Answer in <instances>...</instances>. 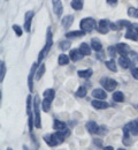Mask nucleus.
I'll return each instance as SVG.
<instances>
[{
    "label": "nucleus",
    "mask_w": 138,
    "mask_h": 150,
    "mask_svg": "<svg viewBox=\"0 0 138 150\" xmlns=\"http://www.w3.org/2000/svg\"><path fill=\"white\" fill-rule=\"evenodd\" d=\"M52 45H53V35H52L51 27H48L47 28V31H46V42H45V45L41 49V51L39 52V56H38V60H37L38 64H40L43 61V59L47 56V53L50 52Z\"/></svg>",
    "instance_id": "obj_1"
},
{
    "label": "nucleus",
    "mask_w": 138,
    "mask_h": 150,
    "mask_svg": "<svg viewBox=\"0 0 138 150\" xmlns=\"http://www.w3.org/2000/svg\"><path fill=\"white\" fill-rule=\"evenodd\" d=\"M97 20H95L93 18H84L79 22V29L83 30L85 34L92 33L95 29H97Z\"/></svg>",
    "instance_id": "obj_2"
},
{
    "label": "nucleus",
    "mask_w": 138,
    "mask_h": 150,
    "mask_svg": "<svg viewBox=\"0 0 138 150\" xmlns=\"http://www.w3.org/2000/svg\"><path fill=\"white\" fill-rule=\"evenodd\" d=\"M41 104L39 99V96L36 95L34 98V112H35V127L36 128H41V120H40V109L39 105Z\"/></svg>",
    "instance_id": "obj_3"
},
{
    "label": "nucleus",
    "mask_w": 138,
    "mask_h": 150,
    "mask_svg": "<svg viewBox=\"0 0 138 150\" xmlns=\"http://www.w3.org/2000/svg\"><path fill=\"white\" fill-rule=\"evenodd\" d=\"M100 84L106 91H114L118 86V83L114 79H111V77H107V76H104V77L100 79Z\"/></svg>",
    "instance_id": "obj_4"
},
{
    "label": "nucleus",
    "mask_w": 138,
    "mask_h": 150,
    "mask_svg": "<svg viewBox=\"0 0 138 150\" xmlns=\"http://www.w3.org/2000/svg\"><path fill=\"white\" fill-rule=\"evenodd\" d=\"M27 113H28V126H29V131L30 133H32L34 127H35V119L32 115V109H31V95H29L27 97Z\"/></svg>",
    "instance_id": "obj_5"
},
{
    "label": "nucleus",
    "mask_w": 138,
    "mask_h": 150,
    "mask_svg": "<svg viewBox=\"0 0 138 150\" xmlns=\"http://www.w3.org/2000/svg\"><path fill=\"white\" fill-rule=\"evenodd\" d=\"M123 134H128V135H138V120H134L129 124H127L123 127Z\"/></svg>",
    "instance_id": "obj_6"
},
{
    "label": "nucleus",
    "mask_w": 138,
    "mask_h": 150,
    "mask_svg": "<svg viewBox=\"0 0 138 150\" xmlns=\"http://www.w3.org/2000/svg\"><path fill=\"white\" fill-rule=\"evenodd\" d=\"M97 30H98V33H100L101 35H106V34H108L109 30H111V21H109L108 19L99 20Z\"/></svg>",
    "instance_id": "obj_7"
},
{
    "label": "nucleus",
    "mask_w": 138,
    "mask_h": 150,
    "mask_svg": "<svg viewBox=\"0 0 138 150\" xmlns=\"http://www.w3.org/2000/svg\"><path fill=\"white\" fill-rule=\"evenodd\" d=\"M34 16H35V12L34 11H27L25 12V14H24V24H23V29H24L25 33H30Z\"/></svg>",
    "instance_id": "obj_8"
},
{
    "label": "nucleus",
    "mask_w": 138,
    "mask_h": 150,
    "mask_svg": "<svg viewBox=\"0 0 138 150\" xmlns=\"http://www.w3.org/2000/svg\"><path fill=\"white\" fill-rule=\"evenodd\" d=\"M37 69H38V62H34L32 66H31L29 76H28V88H29L30 93L34 91V77L37 73Z\"/></svg>",
    "instance_id": "obj_9"
},
{
    "label": "nucleus",
    "mask_w": 138,
    "mask_h": 150,
    "mask_svg": "<svg viewBox=\"0 0 138 150\" xmlns=\"http://www.w3.org/2000/svg\"><path fill=\"white\" fill-rule=\"evenodd\" d=\"M44 141L46 142V144L48 147H55L61 143V141L59 140V137L57 136V134H46L44 136Z\"/></svg>",
    "instance_id": "obj_10"
},
{
    "label": "nucleus",
    "mask_w": 138,
    "mask_h": 150,
    "mask_svg": "<svg viewBox=\"0 0 138 150\" xmlns=\"http://www.w3.org/2000/svg\"><path fill=\"white\" fill-rule=\"evenodd\" d=\"M52 1V7H53V12L54 14L61 18L62 16V13H63V5H62V1L61 0H51Z\"/></svg>",
    "instance_id": "obj_11"
},
{
    "label": "nucleus",
    "mask_w": 138,
    "mask_h": 150,
    "mask_svg": "<svg viewBox=\"0 0 138 150\" xmlns=\"http://www.w3.org/2000/svg\"><path fill=\"white\" fill-rule=\"evenodd\" d=\"M116 50H118V53L121 57H128V54L130 53V47L125 43H118L116 44Z\"/></svg>",
    "instance_id": "obj_12"
},
{
    "label": "nucleus",
    "mask_w": 138,
    "mask_h": 150,
    "mask_svg": "<svg viewBox=\"0 0 138 150\" xmlns=\"http://www.w3.org/2000/svg\"><path fill=\"white\" fill-rule=\"evenodd\" d=\"M91 105H92V108L96 109V110H106V109L109 108V104H108L107 102L100 100V99H93V100L91 102Z\"/></svg>",
    "instance_id": "obj_13"
},
{
    "label": "nucleus",
    "mask_w": 138,
    "mask_h": 150,
    "mask_svg": "<svg viewBox=\"0 0 138 150\" xmlns=\"http://www.w3.org/2000/svg\"><path fill=\"white\" fill-rule=\"evenodd\" d=\"M92 96L95 99H100V100H105L107 98V94H106V90L101 89V88H96L92 90Z\"/></svg>",
    "instance_id": "obj_14"
},
{
    "label": "nucleus",
    "mask_w": 138,
    "mask_h": 150,
    "mask_svg": "<svg viewBox=\"0 0 138 150\" xmlns=\"http://www.w3.org/2000/svg\"><path fill=\"white\" fill-rule=\"evenodd\" d=\"M83 57L84 56L81 53V51H79L78 49H73V50H70V52H69V58H70V60L74 61V62L82 60Z\"/></svg>",
    "instance_id": "obj_15"
},
{
    "label": "nucleus",
    "mask_w": 138,
    "mask_h": 150,
    "mask_svg": "<svg viewBox=\"0 0 138 150\" xmlns=\"http://www.w3.org/2000/svg\"><path fill=\"white\" fill-rule=\"evenodd\" d=\"M74 19H75L74 15H66V16H63V19L61 20L62 27L64 29H69L73 25V23H74Z\"/></svg>",
    "instance_id": "obj_16"
},
{
    "label": "nucleus",
    "mask_w": 138,
    "mask_h": 150,
    "mask_svg": "<svg viewBox=\"0 0 138 150\" xmlns=\"http://www.w3.org/2000/svg\"><path fill=\"white\" fill-rule=\"evenodd\" d=\"M86 34L83 31V30H70V31H67L66 33V38H79V37H83V36H85Z\"/></svg>",
    "instance_id": "obj_17"
},
{
    "label": "nucleus",
    "mask_w": 138,
    "mask_h": 150,
    "mask_svg": "<svg viewBox=\"0 0 138 150\" xmlns=\"http://www.w3.org/2000/svg\"><path fill=\"white\" fill-rule=\"evenodd\" d=\"M78 50L81 51V53H82L83 56L86 57V56H90V54H91L92 47H91V45H89L88 43H81Z\"/></svg>",
    "instance_id": "obj_18"
},
{
    "label": "nucleus",
    "mask_w": 138,
    "mask_h": 150,
    "mask_svg": "<svg viewBox=\"0 0 138 150\" xmlns=\"http://www.w3.org/2000/svg\"><path fill=\"white\" fill-rule=\"evenodd\" d=\"M85 128H86V131L89 132L90 134H95V133H98V129H99V126L97 125V122L96 121H88L86 124H85Z\"/></svg>",
    "instance_id": "obj_19"
},
{
    "label": "nucleus",
    "mask_w": 138,
    "mask_h": 150,
    "mask_svg": "<svg viewBox=\"0 0 138 150\" xmlns=\"http://www.w3.org/2000/svg\"><path fill=\"white\" fill-rule=\"evenodd\" d=\"M118 62L123 69H128V68H130V66H131V60H130L128 57H120Z\"/></svg>",
    "instance_id": "obj_20"
},
{
    "label": "nucleus",
    "mask_w": 138,
    "mask_h": 150,
    "mask_svg": "<svg viewBox=\"0 0 138 150\" xmlns=\"http://www.w3.org/2000/svg\"><path fill=\"white\" fill-rule=\"evenodd\" d=\"M90 45H91L92 50H95L97 53L102 51V44H101V42H100L97 37H95L91 39V44H90Z\"/></svg>",
    "instance_id": "obj_21"
},
{
    "label": "nucleus",
    "mask_w": 138,
    "mask_h": 150,
    "mask_svg": "<svg viewBox=\"0 0 138 150\" xmlns=\"http://www.w3.org/2000/svg\"><path fill=\"white\" fill-rule=\"evenodd\" d=\"M124 37L127 38V39H130V40L138 42V34L134 30V28H132V27H131V28H129V29H127Z\"/></svg>",
    "instance_id": "obj_22"
},
{
    "label": "nucleus",
    "mask_w": 138,
    "mask_h": 150,
    "mask_svg": "<svg viewBox=\"0 0 138 150\" xmlns=\"http://www.w3.org/2000/svg\"><path fill=\"white\" fill-rule=\"evenodd\" d=\"M105 66L107 69H109L111 72H118V66H116V62L114 59H111V60H106L105 61Z\"/></svg>",
    "instance_id": "obj_23"
},
{
    "label": "nucleus",
    "mask_w": 138,
    "mask_h": 150,
    "mask_svg": "<svg viewBox=\"0 0 138 150\" xmlns=\"http://www.w3.org/2000/svg\"><path fill=\"white\" fill-rule=\"evenodd\" d=\"M70 6L75 11H81L84 7V0H71L70 1Z\"/></svg>",
    "instance_id": "obj_24"
},
{
    "label": "nucleus",
    "mask_w": 138,
    "mask_h": 150,
    "mask_svg": "<svg viewBox=\"0 0 138 150\" xmlns=\"http://www.w3.org/2000/svg\"><path fill=\"white\" fill-rule=\"evenodd\" d=\"M77 75L82 79H90L92 75H93V71L91 68H88V69H83V71H78Z\"/></svg>",
    "instance_id": "obj_25"
},
{
    "label": "nucleus",
    "mask_w": 138,
    "mask_h": 150,
    "mask_svg": "<svg viewBox=\"0 0 138 150\" xmlns=\"http://www.w3.org/2000/svg\"><path fill=\"white\" fill-rule=\"evenodd\" d=\"M66 128H67L66 122L60 121L58 119L54 120V122H53V129H54V131H63V129H66Z\"/></svg>",
    "instance_id": "obj_26"
},
{
    "label": "nucleus",
    "mask_w": 138,
    "mask_h": 150,
    "mask_svg": "<svg viewBox=\"0 0 138 150\" xmlns=\"http://www.w3.org/2000/svg\"><path fill=\"white\" fill-rule=\"evenodd\" d=\"M43 97H44V98H46V99L53 100V99H54V97H55V90H54V89H51V88L46 89V90L43 93Z\"/></svg>",
    "instance_id": "obj_27"
},
{
    "label": "nucleus",
    "mask_w": 138,
    "mask_h": 150,
    "mask_svg": "<svg viewBox=\"0 0 138 150\" xmlns=\"http://www.w3.org/2000/svg\"><path fill=\"white\" fill-rule=\"evenodd\" d=\"M118 25L120 27V29H129V28H131L132 27V23L130 22V21H128V20H118Z\"/></svg>",
    "instance_id": "obj_28"
},
{
    "label": "nucleus",
    "mask_w": 138,
    "mask_h": 150,
    "mask_svg": "<svg viewBox=\"0 0 138 150\" xmlns=\"http://www.w3.org/2000/svg\"><path fill=\"white\" fill-rule=\"evenodd\" d=\"M70 46H71V43L69 39H63V40L59 42V49L62 51H68L70 49Z\"/></svg>",
    "instance_id": "obj_29"
},
{
    "label": "nucleus",
    "mask_w": 138,
    "mask_h": 150,
    "mask_svg": "<svg viewBox=\"0 0 138 150\" xmlns=\"http://www.w3.org/2000/svg\"><path fill=\"white\" fill-rule=\"evenodd\" d=\"M55 134H57V136L59 137V140L61 141V143H62V142L64 141V139H66L67 136H69V135H70V131L66 128V129H63V131H57Z\"/></svg>",
    "instance_id": "obj_30"
},
{
    "label": "nucleus",
    "mask_w": 138,
    "mask_h": 150,
    "mask_svg": "<svg viewBox=\"0 0 138 150\" xmlns=\"http://www.w3.org/2000/svg\"><path fill=\"white\" fill-rule=\"evenodd\" d=\"M69 60H70L69 56H67V54H64V53L60 54L59 58H58V62H59L60 66H66V65H68V64H69Z\"/></svg>",
    "instance_id": "obj_31"
},
{
    "label": "nucleus",
    "mask_w": 138,
    "mask_h": 150,
    "mask_svg": "<svg viewBox=\"0 0 138 150\" xmlns=\"http://www.w3.org/2000/svg\"><path fill=\"white\" fill-rule=\"evenodd\" d=\"M51 102H52V100L46 99V98H44V99L41 100V109H43L44 112H48V111L51 110Z\"/></svg>",
    "instance_id": "obj_32"
},
{
    "label": "nucleus",
    "mask_w": 138,
    "mask_h": 150,
    "mask_svg": "<svg viewBox=\"0 0 138 150\" xmlns=\"http://www.w3.org/2000/svg\"><path fill=\"white\" fill-rule=\"evenodd\" d=\"M113 100H115L118 103L123 102L124 100V95H123V93L122 91H114V94H113Z\"/></svg>",
    "instance_id": "obj_33"
},
{
    "label": "nucleus",
    "mask_w": 138,
    "mask_h": 150,
    "mask_svg": "<svg viewBox=\"0 0 138 150\" xmlns=\"http://www.w3.org/2000/svg\"><path fill=\"white\" fill-rule=\"evenodd\" d=\"M75 96H76V97H78V98H83V97H85V96H86V88H85V87H83V86L78 87V89H77V90H76V93H75Z\"/></svg>",
    "instance_id": "obj_34"
},
{
    "label": "nucleus",
    "mask_w": 138,
    "mask_h": 150,
    "mask_svg": "<svg viewBox=\"0 0 138 150\" xmlns=\"http://www.w3.org/2000/svg\"><path fill=\"white\" fill-rule=\"evenodd\" d=\"M5 75H6V64H5V61H1L0 62V82L1 83L4 82Z\"/></svg>",
    "instance_id": "obj_35"
},
{
    "label": "nucleus",
    "mask_w": 138,
    "mask_h": 150,
    "mask_svg": "<svg viewBox=\"0 0 138 150\" xmlns=\"http://www.w3.org/2000/svg\"><path fill=\"white\" fill-rule=\"evenodd\" d=\"M128 15L130 18H135V19H138V8L136 7H129L128 11H127Z\"/></svg>",
    "instance_id": "obj_36"
},
{
    "label": "nucleus",
    "mask_w": 138,
    "mask_h": 150,
    "mask_svg": "<svg viewBox=\"0 0 138 150\" xmlns=\"http://www.w3.org/2000/svg\"><path fill=\"white\" fill-rule=\"evenodd\" d=\"M12 29H13V31L16 34L18 37H21V36H22V34H23V29H22L21 25H19V24H13Z\"/></svg>",
    "instance_id": "obj_37"
},
{
    "label": "nucleus",
    "mask_w": 138,
    "mask_h": 150,
    "mask_svg": "<svg viewBox=\"0 0 138 150\" xmlns=\"http://www.w3.org/2000/svg\"><path fill=\"white\" fill-rule=\"evenodd\" d=\"M107 52H108L109 57H112V59H113L114 57L116 56V53H118V50H116V45H111V46L107 49Z\"/></svg>",
    "instance_id": "obj_38"
},
{
    "label": "nucleus",
    "mask_w": 138,
    "mask_h": 150,
    "mask_svg": "<svg viewBox=\"0 0 138 150\" xmlns=\"http://www.w3.org/2000/svg\"><path fill=\"white\" fill-rule=\"evenodd\" d=\"M44 73H45V65H44V64H41V65H40V67H38V69H37L36 79H37V80H39L40 77L44 75Z\"/></svg>",
    "instance_id": "obj_39"
},
{
    "label": "nucleus",
    "mask_w": 138,
    "mask_h": 150,
    "mask_svg": "<svg viewBox=\"0 0 138 150\" xmlns=\"http://www.w3.org/2000/svg\"><path fill=\"white\" fill-rule=\"evenodd\" d=\"M131 75H132V77H134L135 80L138 81V67H134V68L131 69Z\"/></svg>",
    "instance_id": "obj_40"
},
{
    "label": "nucleus",
    "mask_w": 138,
    "mask_h": 150,
    "mask_svg": "<svg viewBox=\"0 0 138 150\" xmlns=\"http://www.w3.org/2000/svg\"><path fill=\"white\" fill-rule=\"evenodd\" d=\"M111 30H113V31H116V30H120V27L118 25V23L111 22Z\"/></svg>",
    "instance_id": "obj_41"
},
{
    "label": "nucleus",
    "mask_w": 138,
    "mask_h": 150,
    "mask_svg": "<svg viewBox=\"0 0 138 150\" xmlns=\"http://www.w3.org/2000/svg\"><path fill=\"white\" fill-rule=\"evenodd\" d=\"M106 2H107L109 6H112V7H115V6L118 5V0H106Z\"/></svg>",
    "instance_id": "obj_42"
},
{
    "label": "nucleus",
    "mask_w": 138,
    "mask_h": 150,
    "mask_svg": "<svg viewBox=\"0 0 138 150\" xmlns=\"http://www.w3.org/2000/svg\"><path fill=\"white\" fill-rule=\"evenodd\" d=\"M98 133L99 134H106V133H107V128H105L104 126H102V127H99Z\"/></svg>",
    "instance_id": "obj_43"
},
{
    "label": "nucleus",
    "mask_w": 138,
    "mask_h": 150,
    "mask_svg": "<svg viewBox=\"0 0 138 150\" xmlns=\"http://www.w3.org/2000/svg\"><path fill=\"white\" fill-rule=\"evenodd\" d=\"M132 28H134V30L138 34V23H132Z\"/></svg>",
    "instance_id": "obj_44"
},
{
    "label": "nucleus",
    "mask_w": 138,
    "mask_h": 150,
    "mask_svg": "<svg viewBox=\"0 0 138 150\" xmlns=\"http://www.w3.org/2000/svg\"><path fill=\"white\" fill-rule=\"evenodd\" d=\"M93 142H95V144H96V146H99V147L101 146V141H97V139H96Z\"/></svg>",
    "instance_id": "obj_45"
},
{
    "label": "nucleus",
    "mask_w": 138,
    "mask_h": 150,
    "mask_svg": "<svg viewBox=\"0 0 138 150\" xmlns=\"http://www.w3.org/2000/svg\"><path fill=\"white\" fill-rule=\"evenodd\" d=\"M104 150H114V148L112 147V146H107V147H105Z\"/></svg>",
    "instance_id": "obj_46"
},
{
    "label": "nucleus",
    "mask_w": 138,
    "mask_h": 150,
    "mask_svg": "<svg viewBox=\"0 0 138 150\" xmlns=\"http://www.w3.org/2000/svg\"><path fill=\"white\" fill-rule=\"evenodd\" d=\"M118 150H125V149H118Z\"/></svg>",
    "instance_id": "obj_47"
},
{
    "label": "nucleus",
    "mask_w": 138,
    "mask_h": 150,
    "mask_svg": "<svg viewBox=\"0 0 138 150\" xmlns=\"http://www.w3.org/2000/svg\"><path fill=\"white\" fill-rule=\"evenodd\" d=\"M7 150H12V149H11V148H8V149H7Z\"/></svg>",
    "instance_id": "obj_48"
},
{
    "label": "nucleus",
    "mask_w": 138,
    "mask_h": 150,
    "mask_svg": "<svg viewBox=\"0 0 138 150\" xmlns=\"http://www.w3.org/2000/svg\"><path fill=\"white\" fill-rule=\"evenodd\" d=\"M6 1H8V0H6Z\"/></svg>",
    "instance_id": "obj_49"
}]
</instances>
